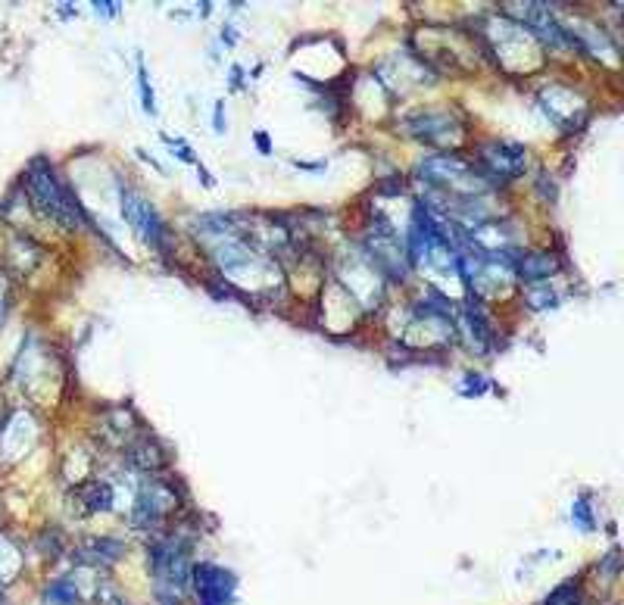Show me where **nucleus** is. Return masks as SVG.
Wrapping results in <instances>:
<instances>
[{
    "label": "nucleus",
    "instance_id": "nucleus-1",
    "mask_svg": "<svg viewBox=\"0 0 624 605\" xmlns=\"http://www.w3.org/2000/svg\"><path fill=\"white\" fill-rule=\"evenodd\" d=\"M25 191H29L35 209L44 219L57 222L66 231H78V228L94 225L91 216H88V209L82 206V200L72 194V188L57 175V169L50 166L44 156H35L29 172H25Z\"/></svg>",
    "mask_w": 624,
    "mask_h": 605
},
{
    "label": "nucleus",
    "instance_id": "nucleus-2",
    "mask_svg": "<svg viewBox=\"0 0 624 605\" xmlns=\"http://www.w3.org/2000/svg\"><path fill=\"white\" fill-rule=\"evenodd\" d=\"M147 568L153 577V596L160 605H178L191 587V546L185 537H156L147 546Z\"/></svg>",
    "mask_w": 624,
    "mask_h": 605
},
{
    "label": "nucleus",
    "instance_id": "nucleus-3",
    "mask_svg": "<svg viewBox=\"0 0 624 605\" xmlns=\"http://www.w3.org/2000/svg\"><path fill=\"white\" fill-rule=\"evenodd\" d=\"M119 200H122V216H125V222L141 234V241L150 250L169 253V247H172V231L163 222V216L153 209V203H147L141 194L128 191V188H119Z\"/></svg>",
    "mask_w": 624,
    "mask_h": 605
},
{
    "label": "nucleus",
    "instance_id": "nucleus-4",
    "mask_svg": "<svg viewBox=\"0 0 624 605\" xmlns=\"http://www.w3.org/2000/svg\"><path fill=\"white\" fill-rule=\"evenodd\" d=\"M528 166V150L515 141H487L478 147V172L493 184H509Z\"/></svg>",
    "mask_w": 624,
    "mask_h": 605
},
{
    "label": "nucleus",
    "instance_id": "nucleus-5",
    "mask_svg": "<svg viewBox=\"0 0 624 605\" xmlns=\"http://www.w3.org/2000/svg\"><path fill=\"white\" fill-rule=\"evenodd\" d=\"M191 584L197 593V605H234V599H238V577H234V571L213 562L194 565Z\"/></svg>",
    "mask_w": 624,
    "mask_h": 605
},
{
    "label": "nucleus",
    "instance_id": "nucleus-6",
    "mask_svg": "<svg viewBox=\"0 0 624 605\" xmlns=\"http://www.w3.org/2000/svg\"><path fill=\"white\" fill-rule=\"evenodd\" d=\"M172 503H175V493L166 484H160V481H150L138 493V499H135L132 528H138V531H156L163 524V518H166V512H169Z\"/></svg>",
    "mask_w": 624,
    "mask_h": 605
},
{
    "label": "nucleus",
    "instance_id": "nucleus-7",
    "mask_svg": "<svg viewBox=\"0 0 624 605\" xmlns=\"http://www.w3.org/2000/svg\"><path fill=\"white\" fill-rule=\"evenodd\" d=\"M403 128L412 138H419L425 144H444L450 135H456V119L450 113H437V110H425L415 113L403 122Z\"/></svg>",
    "mask_w": 624,
    "mask_h": 605
},
{
    "label": "nucleus",
    "instance_id": "nucleus-8",
    "mask_svg": "<svg viewBox=\"0 0 624 605\" xmlns=\"http://www.w3.org/2000/svg\"><path fill=\"white\" fill-rule=\"evenodd\" d=\"M562 266L553 253H518L512 259V272L525 284H546V278L556 275Z\"/></svg>",
    "mask_w": 624,
    "mask_h": 605
},
{
    "label": "nucleus",
    "instance_id": "nucleus-9",
    "mask_svg": "<svg viewBox=\"0 0 624 605\" xmlns=\"http://www.w3.org/2000/svg\"><path fill=\"white\" fill-rule=\"evenodd\" d=\"M125 552V546L119 543V540H110V537H94V540H88L82 549L75 552V559L82 562V565H113V562H119V556Z\"/></svg>",
    "mask_w": 624,
    "mask_h": 605
},
{
    "label": "nucleus",
    "instance_id": "nucleus-10",
    "mask_svg": "<svg viewBox=\"0 0 624 605\" xmlns=\"http://www.w3.org/2000/svg\"><path fill=\"white\" fill-rule=\"evenodd\" d=\"M462 312H465V328H468V337H472V347L478 353H487L493 344V331H490L484 309L478 306V300H468Z\"/></svg>",
    "mask_w": 624,
    "mask_h": 605
},
{
    "label": "nucleus",
    "instance_id": "nucleus-11",
    "mask_svg": "<svg viewBox=\"0 0 624 605\" xmlns=\"http://www.w3.org/2000/svg\"><path fill=\"white\" fill-rule=\"evenodd\" d=\"M78 496H82L88 512H110L113 509V484H107V481H88L82 490H78Z\"/></svg>",
    "mask_w": 624,
    "mask_h": 605
},
{
    "label": "nucleus",
    "instance_id": "nucleus-12",
    "mask_svg": "<svg viewBox=\"0 0 624 605\" xmlns=\"http://www.w3.org/2000/svg\"><path fill=\"white\" fill-rule=\"evenodd\" d=\"M44 605H82V593H78L72 577H57L44 590Z\"/></svg>",
    "mask_w": 624,
    "mask_h": 605
},
{
    "label": "nucleus",
    "instance_id": "nucleus-13",
    "mask_svg": "<svg viewBox=\"0 0 624 605\" xmlns=\"http://www.w3.org/2000/svg\"><path fill=\"white\" fill-rule=\"evenodd\" d=\"M571 521H575V528L590 534L596 528V518H593V506H590V496H578L575 503H571Z\"/></svg>",
    "mask_w": 624,
    "mask_h": 605
},
{
    "label": "nucleus",
    "instance_id": "nucleus-14",
    "mask_svg": "<svg viewBox=\"0 0 624 605\" xmlns=\"http://www.w3.org/2000/svg\"><path fill=\"white\" fill-rule=\"evenodd\" d=\"M138 91H141V107H144V113L156 116V94H153V85H150V72H147L144 57H138Z\"/></svg>",
    "mask_w": 624,
    "mask_h": 605
},
{
    "label": "nucleus",
    "instance_id": "nucleus-15",
    "mask_svg": "<svg viewBox=\"0 0 624 605\" xmlns=\"http://www.w3.org/2000/svg\"><path fill=\"white\" fill-rule=\"evenodd\" d=\"M528 303H531L534 309H553L559 300H556V294L550 291V284H531V291H528Z\"/></svg>",
    "mask_w": 624,
    "mask_h": 605
},
{
    "label": "nucleus",
    "instance_id": "nucleus-16",
    "mask_svg": "<svg viewBox=\"0 0 624 605\" xmlns=\"http://www.w3.org/2000/svg\"><path fill=\"white\" fill-rule=\"evenodd\" d=\"M546 605H581V593L575 584H562L550 599H546Z\"/></svg>",
    "mask_w": 624,
    "mask_h": 605
},
{
    "label": "nucleus",
    "instance_id": "nucleus-17",
    "mask_svg": "<svg viewBox=\"0 0 624 605\" xmlns=\"http://www.w3.org/2000/svg\"><path fill=\"white\" fill-rule=\"evenodd\" d=\"M465 381H475V384H462V387H459L462 397H481V393L490 387L484 375H465Z\"/></svg>",
    "mask_w": 624,
    "mask_h": 605
},
{
    "label": "nucleus",
    "instance_id": "nucleus-18",
    "mask_svg": "<svg viewBox=\"0 0 624 605\" xmlns=\"http://www.w3.org/2000/svg\"><path fill=\"white\" fill-rule=\"evenodd\" d=\"M163 141H166V144H169V147H172V150L178 153V160H181V163H191V166H200V163L194 160V150H191V147H188L185 141H181V138H163Z\"/></svg>",
    "mask_w": 624,
    "mask_h": 605
},
{
    "label": "nucleus",
    "instance_id": "nucleus-19",
    "mask_svg": "<svg viewBox=\"0 0 624 605\" xmlns=\"http://www.w3.org/2000/svg\"><path fill=\"white\" fill-rule=\"evenodd\" d=\"M213 128H216V135H225V128H228V122H225V103L222 100L213 107Z\"/></svg>",
    "mask_w": 624,
    "mask_h": 605
},
{
    "label": "nucleus",
    "instance_id": "nucleus-20",
    "mask_svg": "<svg viewBox=\"0 0 624 605\" xmlns=\"http://www.w3.org/2000/svg\"><path fill=\"white\" fill-rule=\"evenodd\" d=\"M119 7H122V4H116V0H103V4L97 0V4H94V10L103 13V16H119Z\"/></svg>",
    "mask_w": 624,
    "mask_h": 605
},
{
    "label": "nucleus",
    "instance_id": "nucleus-21",
    "mask_svg": "<svg viewBox=\"0 0 624 605\" xmlns=\"http://www.w3.org/2000/svg\"><path fill=\"white\" fill-rule=\"evenodd\" d=\"M253 141H256V147H259V153H263V156H269V153H272V141H269L266 131H256Z\"/></svg>",
    "mask_w": 624,
    "mask_h": 605
},
{
    "label": "nucleus",
    "instance_id": "nucleus-22",
    "mask_svg": "<svg viewBox=\"0 0 624 605\" xmlns=\"http://www.w3.org/2000/svg\"><path fill=\"white\" fill-rule=\"evenodd\" d=\"M231 88H241V66H231Z\"/></svg>",
    "mask_w": 624,
    "mask_h": 605
},
{
    "label": "nucleus",
    "instance_id": "nucleus-23",
    "mask_svg": "<svg viewBox=\"0 0 624 605\" xmlns=\"http://www.w3.org/2000/svg\"><path fill=\"white\" fill-rule=\"evenodd\" d=\"M222 41H225V44H234V41H238V38H234V29H231V25H228V29H222Z\"/></svg>",
    "mask_w": 624,
    "mask_h": 605
},
{
    "label": "nucleus",
    "instance_id": "nucleus-24",
    "mask_svg": "<svg viewBox=\"0 0 624 605\" xmlns=\"http://www.w3.org/2000/svg\"><path fill=\"white\" fill-rule=\"evenodd\" d=\"M4 590H7V581L0 577V605H4Z\"/></svg>",
    "mask_w": 624,
    "mask_h": 605
},
{
    "label": "nucleus",
    "instance_id": "nucleus-25",
    "mask_svg": "<svg viewBox=\"0 0 624 605\" xmlns=\"http://www.w3.org/2000/svg\"><path fill=\"white\" fill-rule=\"evenodd\" d=\"M119 605H122V602H119Z\"/></svg>",
    "mask_w": 624,
    "mask_h": 605
}]
</instances>
